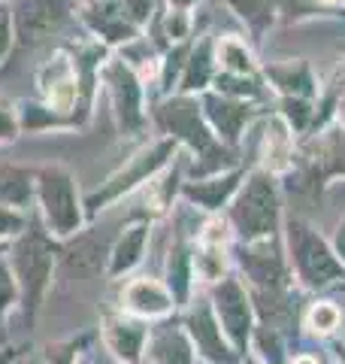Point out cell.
<instances>
[{"mask_svg": "<svg viewBox=\"0 0 345 364\" xmlns=\"http://www.w3.org/2000/svg\"><path fill=\"white\" fill-rule=\"evenodd\" d=\"M148 9H152V0H128V4L121 6V13H128L133 21H140V18H146Z\"/></svg>", "mask_w": 345, "mask_h": 364, "instance_id": "603a6c76", "label": "cell"}, {"mask_svg": "<svg viewBox=\"0 0 345 364\" xmlns=\"http://www.w3.org/2000/svg\"><path fill=\"white\" fill-rule=\"evenodd\" d=\"M291 246L297 255V264H300V273L312 282V286H324V282L336 279L342 267L330 258V252L324 249V243L309 231L303 225H291Z\"/></svg>", "mask_w": 345, "mask_h": 364, "instance_id": "3957f363", "label": "cell"}, {"mask_svg": "<svg viewBox=\"0 0 345 364\" xmlns=\"http://www.w3.org/2000/svg\"><path fill=\"white\" fill-rule=\"evenodd\" d=\"M146 340V331L133 322H112L109 325V346L119 358L124 361H136L140 358V346Z\"/></svg>", "mask_w": 345, "mask_h": 364, "instance_id": "7c38bea8", "label": "cell"}, {"mask_svg": "<svg viewBox=\"0 0 345 364\" xmlns=\"http://www.w3.org/2000/svg\"><path fill=\"white\" fill-rule=\"evenodd\" d=\"M218 313H221V322L230 331V337H234L239 346H246L248 306H246V298H243V291H239L236 282H224V286L218 289Z\"/></svg>", "mask_w": 345, "mask_h": 364, "instance_id": "52a82bcc", "label": "cell"}, {"mask_svg": "<svg viewBox=\"0 0 345 364\" xmlns=\"http://www.w3.org/2000/svg\"><path fill=\"white\" fill-rule=\"evenodd\" d=\"M221 55L227 58V67H230V70L246 73L248 67H251V61H248V52H246L239 43H234V40H227V43L221 46Z\"/></svg>", "mask_w": 345, "mask_h": 364, "instance_id": "ffe728a7", "label": "cell"}, {"mask_svg": "<svg viewBox=\"0 0 345 364\" xmlns=\"http://www.w3.org/2000/svg\"><path fill=\"white\" fill-rule=\"evenodd\" d=\"M294 364H315L312 358H300V361H294Z\"/></svg>", "mask_w": 345, "mask_h": 364, "instance_id": "83f0119b", "label": "cell"}, {"mask_svg": "<svg viewBox=\"0 0 345 364\" xmlns=\"http://www.w3.org/2000/svg\"><path fill=\"white\" fill-rule=\"evenodd\" d=\"M16 270H18L21 289H25V298L33 310L45 289V282H49V273H52L49 246H45L40 237H28V240L16 249Z\"/></svg>", "mask_w": 345, "mask_h": 364, "instance_id": "277c9868", "label": "cell"}, {"mask_svg": "<svg viewBox=\"0 0 345 364\" xmlns=\"http://www.w3.org/2000/svg\"><path fill=\"white\" fill-rule=\"evenodd\" d=\"M206 79H209V61H206V46H200V52L194 55V61H191V67H188L185 88H200Z\"/></svg>", "mask_w": 345, "mask_h": 364, "instance_id": "d6986e66", "label": "cell"}, {"mask_svg": "<svg viewBox=\"0 0 345 364\" xmlns=\"http://www.w3.org/2000/svg\"><path fill=\"white\" fill-rule=\"evenodd\" d=\"M21 228V215L9 213V210H0V234H13Z\"/></svg>", "mask_w": 345, "mask_h": 364, "instance_id": "d4e9b609", "label": "cell"}, {"mask_svg": "<svg viewBox=\"0 0 345 364\" xmlns=\"http://www.w3.org/2000/svg\"><path fill=\"white\" fill-rule=\"evenodd\" d=\"M143 243H146V228H131L128 234L121 237L119 249H115V258H112V270L121 273L136 264V258L143 252Z\"/></svg>", "mask_w": 345, "mask_h": 364, "instance_id": "5bb4252c", "label": "cell"}, {"mask_svg": "<svg viewBox=\"0 0 345 364\" xmlns=\"http://www.w3.org/2000/svg\"><path fill=\"white\" fill-rule=\"evenodd\" d=\"M170 149H172L170 143H160V146H155L152 152L140 155V158H136V161L128 167V173H119V176H115V179L109 182V186L100 191V195H94V198L88 200V207H100L103 200H109V198H115V195H121V191H128V188H131V186H136L140 179H146V176L152 173V170H155L158 164H164V158L170 155Z\"/></svg>", "mask_w": 345, "mask_h": 364, "instance_id": "8992f818", "label": "cell"}, {"mask_svg": "<svg viewBox=\"0 0 345 364\" xmlns=\"http://www.w3.org/2000/svg\"><path fill=\"white\" fill-rule=\"evenodd\" d=\"M128 306L133 313H143V316H160V313L170 310L172 301H170V294L158 286V282L136 279L133 286L128 289Z\"/></svg>", "mask_w": 345, "mask_h": 364, "instance_id": "8fae6325", "label": "cell"}, {"mask_svg": "<svg viewBox=\"0 0 345 364\" xmlns=\"http://www.w3.org/2000/svg\"><path fill=\"white\" fill-rule=\"evenodd\" d=\"M9 49V9L0 4V58L6 55Z\"/></svg>", "mask_w": 345, "mask_h": 364, "instance_id": "cb8c5ba5", "label": "cell"}, {"mask_svg": "<svg viewBox=\"0 0 345 364\" xmlns=\"http://www.w3.org/2000/svg\"><path fill=\"white\" fill-rule=\"evenodd\" d=\"M234 222L239 225V231L246 237H258V234H270L275 225V195L273 186L263 176H255L248 182L246 195L239 198L236 210H234Z\"/></svg>", "mask_w": 345, "mask_h": 364, "instance_id": "7a4b0ae2", "label": "cell"}, {"mask_svg": "<svg viewBox=\"0 0 345 364\" xmlns=\"http://www.w3.org/2000/svg\"><path fill=\"white\" fill-rule=\"evenodd\" d=\"M67 18V4L64 0H28L18 9V37L21 43H40L49 33L61 28V21Z\"/></svg>", "mask_w": 345, "mask_h": 364, "instance_id": "5b68a950", "label": "cell"}, {"mask_svg": "<svg viewBox=\"0 0 345 364\" xmlns=\"http://www.w3.org/2000/svg\"><path fill=\"white\" fill-rule=\"evenodd\" d=\"M336 322H339V313L333 310V306H327V304H321L318 310L312 313V325L321 328V331H330V328H336Z\"/></svg>", "mask_w": 345, "mask_h": 364, "instance_id": "7402d4cb", "label": "cell"}, {"mask_svg": "<svg viewBox=\"0 0 345 364\" xmlns=\"http://www.w3.org/2000/svg\"><path fill=\"white\" fill-rule=\"evenodd\" d=\"M172 4H179V6H188V4H191V0H172Z\"/></svg>", "mask_w": 345, "mask_h": 364, "instance_id": "f1b7e54d", "label": "cell"}, {"mask_svg": "<svg viewBox=\"0 0 345 364\" xmlns=\"http://www.w3.org/2000/svg\"><path fill=\"white\" fill-rule=\"evenodd\" d=\"M234 188V179H218L212 186H200V188H188V195L194 200L206 203V207H218V200H224V195Z\"/></svg>", "mask_w": 345, "mask_h": 364, "instance_id": "ac0fdd59", "label": "cell"}, {"mask_svg": "<svg viewBox=\"0 0 345 364\" xmlns=\"http://www.w3.org/2000/svg\"><path fill=\"white\" fill-rule=\"evenodd\" d=\"M160 119L167 122V128H172V134L188 136V140L194 146H200V149L209 146V134L203 131V124L197 119V109H194V104H188V100H176V104H170L164 112H160Z\"/></svg>", "mask_w": 345, "mask_h": 364, "instance_id": "9c48e42d", "label": "cell"}, {"mask_svg": "<svg viewBox=\"0 0 345 364\" xmlns=\"http://www.w3.org/2000/svg\"><path fill=\"white\" fill-rule=\"evenodd\" d=\"M106 79L112 85L115 107H119V112H121V122L124 124H140V88H136L133 76L124 70L121 64H109Z\"/></svg>", "mask_w": 345, "mask_h": 364, "instance_id": "ba28073f", "label": "cell"}, {"mask_svg": "<svg viewBox=\"0 0 345 364\" xmlns=\"http://www.w3.org/2000/svg\"><path fill=\"white\" fill-rule=\"evenodd\" d=\"M31 198V179L28 173L13 167H4L0 170V200L6 203H25Z\"/></svg>", "mask_w": 345, "mask_h": 364, "instance_id": "2e32d148", "label": "cell"}, {"mask_svg": "<svg viewBox=\"0 0 345 364\" xmlns=\"http://www.w3.org/2000/svg\"><path fill=\"white\" fill-rule=\"evenodd\" d=\"M155 358L158 364H191L188 346L179 334H160L155 340Z\"/></svg>", "mask_w": 345, "mask_h": 364, "instance_id": "e0dca14e", "label": "cell"}, {"mask_svg": "<svg viewBox=\"0 0 345 364\" xmlns=\"http://www.w3.org/2000/svg\"><path fill=\"white\" fill-rule=\"evenodd\" d=\"M339 252L345 255V228H342V231H339Z\"/></svg>", "mask_w": 345, "mask_h": 364, "instance_id": "4316f807", "label": "cell"}, {"mask_svg": "<svg viewBox=\"0 0 345 364\" xmlns=\"http://www.w3.org/2000/svg\"><path fill=\"white\" fill-rule=\"evenodd\" d=\"M4 361H6V355H0V364H4Z\"/></svg>", "mask_w": 345, "mask_h": 364, "instance_id": "f546056e", "label": "cell"}, {"mask_svg": "<svg viewBox=\"0 0 345 364\" xmlns=\"http://www.w3.org/2000/svg\"><path fill=\"white\" fill-rule=\"evenodd\" d=\"M13 131H16V124H13V119L6 116L4 109H0V136H13Z\"/></svg>", "mask_w": 345, "mask_h": 364, "instance_id": "484cf974", "label": "cell"}, {"mask_svg": "<svg viewBox=\"0 0 345 364\" xmlns=\"http://www.w3.org/2000/svg\"><path fill=\"white\" fill-rule=\"evenodd\" d=\"M188 328H191L194 340H197V346L206 352V358H212L218 364H234V358L227 355V349L221 343V337H218V328L212 322V316L206 310H194L191 318H188Z\"/></svg>", "mask_w": 345, "mask_h": 364, "instance_id": "30bf717a", "label": "cell"}, {"mask_svg": "<svg viewBox=\"0 0 345 364\" xmlns=\"http://www.w3.org/2000/svg\"><path fill=\"white\" fill-rule=\"evenodd\" d=\"M206 107H209V116H212V122L218 124V128H221L224 136H236L239 124H243V119H246L243 107L224 104V100H218V97H209V100H206Z\"/></svg>", "mask_w": 345, "mask_h": 364, "instance_id": "9a60e30c", "label": "cell"}, {"mask_svg": "<svg viewBox=\"0 0 345 364\" xmlns=\"http://www.w3.org/2000/svg\"><path fill=\"white\" fill-rule=\"evenodd\" d=\"M40 198L45 219L58 234H73L79 228V207H76V191L73 179L64 170H45L40 179Z\"/></svg>", "mask_w": 345, "mask_h": 364, "instance_id": "6da1fadb", "label": "cell"}, {"mask_svg": "<svg viewBox=\"0 0 345 364\" xmlns=\"http://www.w3.org/2000/svg\"><path fill=\"white\" fill-rule=\"evenodd\" d=\"M103 255H106V243L97 240V237H79L67 252V264L79 267V270H97L103 264Z\"/></svg>", "mask_w": 345, "mask_h": 364, "instance_id": "4fadbf2b", "label": "cell"}, {"mask_svg": "<svg viewBox=\"0 0 345 364\" xmlns=\"http://www.w3.org/2000/svg\"><path fill=\"white\" fill-rule=\"evenodd\" d=\"M13 301H16V282L9 277V270L0 264V316L13 306Z\"/></svg>", "mask_w": 345, "mask_h": 364, "instance_id": "44dd1931", "label": "cell"}]
</instances>
